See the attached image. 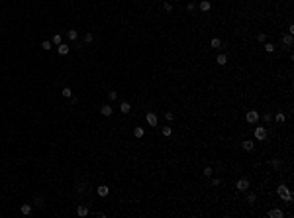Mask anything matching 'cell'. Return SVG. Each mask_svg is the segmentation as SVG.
<instances>
[{
	"label": "cell",
	"instance_id": "6da1fadb",
	"mask_svg": "<svg viewBox=\"0 0 294 218\" xmlns=\"http://www.w3.org/2000/svg\"><path fill=\"white\" fill-rule=\"evenodd\" d=\"M276 195H278L282 200H286V202H292V193H290V189H288L286 185H278V189H276Z\"/></svg>",
	"mask_w": 294,
	"mask_h": 218
},
{
	"label": "cell",
	"instance_id": "7a4b0ae2",
	"mask_svg": "<svg viewBox=\"0 0 294 218\" xmlns=\"http://www.w3.org/2000/svg\"><path fill=\"white\" fill-rule=\"evenodd\" d=\"M255 139H259V142L267 139V126H257L255 128Z\"/></svg>",
	"mask_w": 294,
	"mask_h": 218
},
{
	"label": "cell",
	"instance_id": "3957f363",
	"mask_svg": "<svg viewBox=\"0 0 294 218\" xmlns=\"http://www.w3.org/2000/svg\"><path fill=\"white\" fill-rule=\"evenodd\" d=\"M249 187H251V185H249V179H239V181L235 183V189H237L239 193H247Z\"/></svg>",
	"mask_w": 294,
	"mask_h": 218
},
{
	"label": "cell",
	"instance_id": "277c9868",
	"mask_svg": "<svg viewBox=\"0 0 294 218\" xmlns=\"http://www.w3.org/2000/svg\"><path fill=\"white\" fill-rule=\"evenodd\" d=\"M245 120H247L249 124H257V122H259V112H257V110H247Z\"/></svg>",
	"mask_w": 294,
	"mask_h": 218
},
{
	"label": "cell",
	"instance_id": "5b68a950",
	"mask_svg": "<svg viewBox=\"0 0 294 218\" xmlns=\"http://www.w3.org/2000/svg\"><path fill=\"white\" fill-rule=\"evenodd\" d=\"M269 218H284V212L281 210V208H271V210L267 212Z\"/></svg>",
	"mask_w": 294,
	"mask_h": 218
},
{
	"label": "cell",
	"instance_id": "8992f818",
	"mask_svg": "<svg viewBox=\"0 0 294 218\" xmlns=\"http://www.w3.org/2000/svg\"><path fill=\"white\" fill-rule=\"evenodd\" d=\"M145 120H147V124L153 126V128H157V114L155 112H147V116H145Z\"/></svg>",
	"mask_w": 294,
	"mask_h": 218
},
{
	"label": "cell",
	"instance_id": "52a82bcc",
	"mask_svg": "<svg viewBox=\"0 0 294 218\" xmlns=\"http://www.w3.org/2000/svg\"><path fill=\"white\" fill-rule=\"evenodd\" d=\"M96 193H98V197H108V195H110V187L108 185H100L96 189Z\"/></svg>",
	"mask_w": 294,
	"mask_h": 218
},
{
	"label": "cell",
	"instance_id": "ba28073f",
	"mask_svg": "<svg viewBox=\"0 0 294 218\" xmlns=\"http://www.w3.org/2000/svg\"><path fill=\"white\" fill-rule=\"evenodd\" d=\"M77 214H78L80 218L88 216V206H85V205H78V206H77Z\"/></svg>",
	"mask_w": 294,
	"mask_h": 218
},
{
	"label": "cell",
	"instance_id": "9c48e42d",
	"mask_svg": "<svg viewBox=\"0 0 294 218\" xmlns=\"http://www.w3.org/2000/svg\"><path fill=\"white\" fill-rule=\"evenodd\" d=\"M198 6H200V10H202V12H210L212 2H210V0H200V4H198Z\"/></svg>",
	"mask_w": 294,
	"mask_h": 218
},
{
	"label": "cell",
	"instance_id": "30bf717a",
	"mask_svg": "<svg viewBox=\"0 0 294 218\" xmlns=\"http://www.w3.org/2000/svg\"><path fill=\"white\" fill-rule=\"evenodd\" d=\"M69 51H71V47L67 45V43H61V45H57V53H59V55H67Z\"/></svg>",
	"mask_w": 294,
	"mask_h": 218
},
{
	"label": "cell",
	"instance_id": "8fae6325",
	"mask_svg": "<svg viewBox=\"0 0 294 218\" xmlns=\"http://www.w3.org/2000/svg\"><path fill=\"white\" fill-rule=\"evenodd\" d=\"M32 210H33V206H32V205H22V206H20V212H22L24 216L32 214Z\"/></svg>",
	"mask_w": 294,
	"mask_h": 218
},
{
	"label": "cell",
	"instance_id": "7c38bea8",
	"mask_svg": "<svg viewBox=\"0 0 294 218\" xmlns=\"http://www.w3.org/2000/svg\"><path fill=\"white\" fill-rule=\"evenodd\" d=\"M216 63H218V65H226V63H228V55H226V53H218Z\"/></svg>",
	"mask_w": 294,
	"mask_h": 218
},
{
	"label": "cell",
	"instance_id": "4fadbf2b",
	"mask_svg": "<svg viewBox=\"0 0 294 218\" xmlns=\"http://www.w3.org/2000/svg\"><path fill=\"white\" fill-rule=\"evenodd\" d=\"M112 112H114V110H112L110 104H104L102 108H100V114H102V116H112Z\"/></svg>",
	"mask_w": 294,
	"mask_h": 218
},
{
	"label": "cell",
	"instance_id": "5bb4252c",
	"mask_svg": "<svg viewBox=\"0 0 294 218\" xmlns=\"http://www.w3.org/2000/svg\"><path fill=\"white\" fill-rule=\"evenodd\" d=\"M243 149H245V151H253V149H255V142L245 139V142H243Z\"/></svg>",
	"mask_w": 294,
	"mask_h": 218
},
{
	"label": "cell",
	"instance_id": "9a60e30c",
	"mask_svg": "<svg viewBox=\"0 0 294 218\" xmlns=\"http://www.w3.org/2000/svg\"><path fill=\"white\" fill-rule=\"evenodd\" d=\"M120 110H122L124 114H130V110H131V104L124 100V102H120Z\"/></svg>",
	"mask_w": 294,
	"mask_h": 218
},
{
	"label": "cell",
	"instance_id": "2e32d148",
	"mask_svg": "<svg viewBox=\"0 0 294 218\" xmlns=\"http://www.w3.org/2000/svg\"><path fill=\"white\" fill-rule=\"evenodd\" d=\"M284 120H286V114L284 112H276L274 114V122H276V124H282Z\"/></svg>",
	"mask_w": 294,
	"mask_h": 218
},
{
	"label": "cell",
	"instance_id": "e0dca14e",
	"mask_svg": "<svg viewBox=\"0 0 294 218\" xmlns=\"http://www.w3.org/2000/svg\"><path fill=\"white\" fill-rule=\"evenodd\" d=\"M271 167H273V169H281L282 167V159H278V157L271 159Z\"/></svg>",
	"mask_w": 294,
	"mask_h": 218
},
{
	"label": "cell",
	"instance_id": "ac0fdd59",
	"mask_svg": "<svg viewBox=\"0 0 294 218\" xmlns=\"http://www.w3.org/2000/svg\"><path fill=\"white\" fill-rule=\"evenodd\" d=\"M133 136H135V138H139V139H141V138H143V136H145V130H143V128H141V126H137L135 130H133Z\"/></svg>",
	"mask_w": 294,
	"mask_h": 218
},
{
	"label": "cell",
	"instance_id": "d6986e66",
	"mask_svg": "<svg viewBox=\"0 0 294 218\" xmlns=\"http://www.w3.org/2000/svg\"><path fill=\"white\" fill-rule=\"evenodd\" d=\"M161 134H163L165 138H169V136H173V126H163V130H161Z\"/></svg>",
	"mask_w": 294,
	"mask_h": 218
},
{
	"label": "cell",
	"instance_id": "ffe728a7",
	"mask_svg": "<svg viewBox=\"0 0 294 218\" xmlns=\"http://www.w3.org/2000/svg\"><path fill=\"white\" fill-rule=\"evenodd\" d=\"M292 33H286V35H282V43L284 45H292Z\"/></svg>",
	"mask_w": 294,
	"mask_h": 218
},
{
	"label": "cell",
	"instance_id": "44dd1931",
	"mask_svg": "<svg viewBox=\"0 0 294 218\" xmlns=\"http://www.w3.org/2000/svg\"><path fill=\"white\" fill-rule=\"evenodd\" d=\"M51 43L61 45V43H63V35H61V33H55V35H53V40H51Z\"/></svg>",
	"mask_w": 294,
	"mask_h": 218
},
{
	"label": "cell",
	"instance_id": "7402d4cb",
	"mask_svg": "<svg viewBox=\"0 0 294 218\" xmlns=\"http://www.w3.org/2000/svg\"><path fill=\"white\" fill-rule=\"evenodd\" d=\"M210 45L214 47V49H220V47H222V40H220V38H214V40L210 41Z\"/></svg>",
	"mask_w": 294,
	"mask_h": 218
},
{
	"label": "cell",
	"instance_id": "603a6c76",
	"mask_svg": "<svg viewBox=\"0 0 294 218\" xmlns=\"http://www.w3.org/2000/svg\"><path fill=\"white\" fill-rule=\"evenodd\" d=\"M67 38H69L71 41H75L78 38V32H77V30H69V32H67Z\"/></svg>",
	"mask_w": 294,
	"mask_h": 218
},
{
	"label": "cell",
	"instance_id": "cb8c5ba5",
	"mask_svg": "<svg viewBox=\"0 0 294 218\" xmlns=\"http://www.w3.org/2000/svg\"><path fill=\"white\" fill-rule=\"evenodd\" d=\"M51 45H53V43H51V41H49V40L41 41V49H45V51H49V49H51Z\"/></svg>",
	"mask_w": 294,
	"mask_h": 218
},
{
	"label": "cell",
	"instance_id": "d4e9b609",
	"mask_svg": "<svg viewBox=\"0 0 294 218\" xmlns=\"http://www.w3.org/2000/svg\"><path fill=\"white\" fill-rule=\"evenodd\" d=\"M92 41H94V35H92L90 32H86L85 33V43H92Z\"/></svg>",
	"mask_w": 294,
	"mask_h": 218
},
{
	"label": "cell",
	"instance_id": "484cf974",
	"mask_svg": "<svg viewBox=\"0 0 294 218\" xmlns=\"http://www.w3.org/2000/svg\"><path fill=\"white\" fill-rule=\"evenodd\" d=\"M63 96H65V98H71V96H73V91L69 88V86H65V88H63Z\"/></svg>",
	"mask_w": 294,
	"mask_h": 218
},
{
	"label": "cell",
	"instance_id": "4316f807",
	"mask_svg": "<svg viewBox=\"0 0 294 218\" xmlns=\"http://www.w3.org/2000/svg\"><path fill=\"white\" fill-rule=\"evenodd\" d=\"M33 205L41 208V206H43V197H35V200H33Z\"/></svg>",
	"mask_w": 294,
	"mask_h": 218
},
{
	"label": "cell",
	"instance_id": "83f0119b",
	"mask_svg": "<svg viewBox=\"0 0 294 218\" xmlns=\"http://www.w3.org/2000/svg\"><path fill=\"white\" fill-rule=\"evenodd\" d=\"M212 175H214V169H212V167H206V169H204V177H212Z\"/></svg>",
	"mask_w": 294,
	"mask_h": 218
},
{
	"label": "cell",
	"instance_id": "f1b7e54d",
	"mask_svg": "<svg viewBox=\"0 0 294 218\" xmlns=\"http://www.w3.org/2000/svg\"><path fill=\"white\" fill-rule=\"evenodd\" d=\"M247 200L251 202V205H253L255 200H257V195H255V193H249V195H247Z\"/></svg>",
	"mask_w": 294,
	"mask_h": 218
},
{
	"label": "cell",
	"instance_id": "f546056e",
	"mask_svg": "<svg viewBox=\"0 0 294 218\" xmlns=\"http://www.w3.org/2000/svg\"><path fill=\"white\" fill-rule=\"evenodd\" d=\"M265 51H267V53H273V51H274V45H273V43H265Z\"/></svg>",
	"mask_w": 294,
	"mask_h": 218
},
{
	"label": "cell",
	"instance_id": "4dcf8cb0",
	"mask_svg": "<svg viewBox=\"0 0 294 218\" xmlns=\"http://www.w3.org/2000/svg\"><path fill=\"white\" fill-rule=\"evenodd\" d=\"M263 120H265V124H271V122H273V116H271V114H265V116H263Z\"/></svg>",
	"mask_w": 294,
	"mask_h": 218
},
{
	"label": "cell",
	"instance_id": "1f68e13d",
	"mask_svg": "<svg viewBox=\"0 0 294 218\" xmlns=\"http://www.w3.org/2000/svg\"><path fill=\"white\" fill-rule=\"evenodd\" d=\"M257 40H259V41H267V33H265V32H261L259 35H257Z\"/></svg>",
	"mask_w": 294,
	"mask_h": 218
},
{
	"label": "cell",
	"instance_id": "d6a6232c",
	"mask_svg": "<svg viewBox=\"0 0 294 218\" xmlns=\"http://www.w3.org/2000/svg\"><path fill=\"white\" fill-rule=\"evenodd\" d=\"M165 12H173V4L171 2H165Z\"/></svg>",
	"mask_w": 294,
	"mask_h": 218
},
{
	"label": "cell",
	"instance_id": "836d02e7",
	"mask_svg": "<svg viewBox=\"0 0 294 218\" xmlns=\"http://www.w3.org/2000/svg\"><path fill=\"white\" fill-rule=\"evenodd\" d=\"M186 8H188V12H194V10H196V4H194V2H188V6H186Z\"/></svg>",
	"mask_w": 294,
	"mask_h": 218
},
{
	"label": "cell",
	"instance_id": "e575fe53",
	"mask_svg": "<svg viewBox=\"0 0 294 218\" xmlns=\"http://www.w3.org/2000/svg\"><path fill=\"white\" fill-rule=\"evenodd\" d=\"M108 96H110V100H116V98H118V93H116V91H110V94H108Z\"/></svg>",
	"mask_w": 294,
	"mask_h": 218
},
{
	"label": "cell",
	"instance_id": "d590c367",
	"mask_svg": "<svg viewBox=\"0 0 294 218\" xmlns=\"http://www.w3.org/2000/svg\"><path fill=\"white\" fill-rule=\"evenodd\" d=\"M165 118L169 120V122H173V118H175V116H173V112H165Z\"/></svg>",
	"mask_w": 294,
	"mask_h": 218
}]
</instances>
